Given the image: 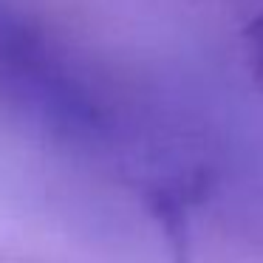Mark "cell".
Returning a JSON list of instances; mask_svg holds the SVG:
<instances>
[{
    "instance_id": "obj_1",
    "label": "cell",
    "mask_w": 263,
    "mask_h": 263,
    "mask_svg": "<svg viewBox=\"0 0 263 263\" xmlns=\"http://www.w3.org/2000/svg\"><path fill=\"white\" fill-rule=\"evenodd\" d=\"M0 108L88 147L122 142L136 125L125 85L17 0H0Z\"/></svg>"
},
{
    "instance_id": "obj_2",
    "label": "cell",
    "mask_w": 263,
    "mask_h": 263,
    "mask_svg": "<svg viewBox=\"0 0 263 263\" xmlns=\"http://www.w3.org/2000/svg\"><path fill=\"white\" fill-rule=\"evenodd\" d=\"M246 63H249L252 80L263 91V12L246 29Z\"/></svg>"
}]
</instances>
